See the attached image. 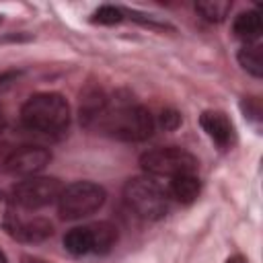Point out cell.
I'll use <instances>...</instances> for the list:
<instances>
[{"label":"cell","mask_w":263,"mask_h":263,"mask_svg":"<svg viewBox=\"0 0 263 263\" xmlns=\"http://www.w3.org/2000/svg\"><path fill=\"white\" fill-rule=\"evenodd\" d=\"M62 183L53 177H27L12 187V203L25 210H39L58 201Z\"/></svg>","instance_id":"obj_7"},{"label":"cell","mask_w":263,"mask_h":263,"mask_svg":"<svg viewBox=\"0 0 263 263\" xmlns=\"http://www.w3.org/2000/svg\"><path fill=\"white\" fill-rule=\"evenodd\" d=\"M226 263H247V261H245V259H242L240 255H234V257H230V259H228Z\"/></svg>","instance_id":"obj_20"},{"label":"cell","mask_w":263,"mask_h":263,"mask_svg":"<svg viewBox=\"0 0 263 263\" xmlns=\"http://www.w3.org/2000/svg\"><path fill=\"white\" fill-rule=\"evenodd\" d=\"M21 121L27 129L58 136L70 125L68 101L58 92H39L27 99L21 109Z\"/></svg>","instance_id":"obj_2"},{"label":"cell","mask_w":263,"mask_h":263,"mask_svg":"<svg viewBox=\"0 0 263 263\" xmlns=\"http://www.w3.org/2000/svg\"><path fill=\"white\" fill-rule=\"evenodd\" d=\"M109 95L101 86H86L80 95V123L84 127H95L99 117L107 107Z\"/></svg>","instance_id":"obj_10"},{"label":"cell","mask_w":263,"mask_h":263,"mask_svg":"<svg viewBox=\"0 0 263 263\" xmlns=\"http://www.w3.org/2000/svg\"><path fill=\"white\" fill-rule=\"evenodd\" d=\"M232 31L238 39L251 43L255 39H259L261 35V16L257 10H247V12H240L236 18H234V25H232Z\"/></svg>","instance_id":"obj_13"},{"label":"cell","mask_w":263,"mask_h":263,"mask_svg":"<svg viewBox=\"0 0 263 263\" xmlns=\"http://www.w3.org/2000/svg\"><path fill=\"white\" fill-rule=\"evenodd\" d=\"M105 189L92 181H76L62 187L58 197V212L64 220H80L95 214L105 203Z\"/></svg>","instance_id":"obj_4"},{"label":"cell","mask_w":263,"mask_h":263,"mask_svg":"<svg viewBox=\"0 0 263 263\" xmlns=\"http://www.w3.org/2000/svg\"><path fill=\"white\" fill-rule=\"evenodd\" d=\"M199 125L218 148H228L234 140V127L222 111H203L199 115Z\"/></svg>","instance_id":"obj_9"},{"label":"cell","mask_w":263,"mask_h":263,"mask_svg":"<svg viewBox=\"0 0 263 263\" xmlns=\"http://www.w3.org/2000/svg\"><path fill=\"white\" fill-rule=\"evenodd\" d=\"M49 160H51L49 150L41 146H18L4 160V168L10 175L35 177L39 171H43L49 164Z\"/></svg>","instance_id":"obj_8"},{"label":"cell","mask_w":263,"mask_h":263,"mask_svg":"<svg viewBox=\"0 0 263 263\" xmlns=\"http://www.w3.org/2000/svg\"><path fill=\"white\" fill-rule=\"evenodd\" d=\"M51 232H53L51 224L43 218H35V220L16 218L14 224L8 228V234H12L14 238L25 240V242H41L47 236H51Z\"/></svg>","instance_id":"obj_11"},{"label":"cell","mask_w":263,"mask_h":263,"mask_svg":"<svg viewBox=\"0 0 263 263\" xmlns=\"http://www.w3.org/2000/svg\"><path fill=\"white\" fill-rule=\"evenodd\" d=\"M123 10L119 6H111V4H105V6H99L95 12H92V23H99V25H117L123 21Z\"/></svg>","instance_id":"obj_16"},{"label":"cell","mask_w":263,"mask_h":263,"mask_svg":"<svg viewBox=\"0 0 263 263\" xmlns=\"http://www.w3.org/2000/svg\"><path fill=\"white\" fill-rule=\"evenodd\" d=\"M232 4L228 0H199L195 4V10L210 23H220L230 12Z\"/></svg>","instance_id":"obj_15"},{"label":"cell","mask_w":263,"mask_h":263,"mask_svg":"<svg viewBox=\"0 0 263 263\" xmlns=\"http://www.w3.org/2000/svg\"><path fill=\"white\" fill-rule=\"evenodd\" d=\"M142 168L152 177H168L175 179L179 175H191L197 173V158L177 146L166 148H154L140 156Z\"/></svg>","instance_id":"obj_6"},{"label":"cell","mask_w":263,"mask_h":263,"mask_svg":"<svg viewBox=\"0 0 263 263\" xmlns=\"http://www.w3.org/2000/svg\"><path fill=\"white\" fill-rule=\"evenodd\" d=\"M16 76H18V72H4V74H0V90H4Z\"/></svg>","instance_id":"obj_18"},{"label":"cell","mask_w":263,"mask_h":263,"mask_svg":"<svg viewBox=\"0 0 263 263\" xmlns=\"http://www.w3.org/2000/svg\"><path fill=\"white\" fill-rule=\"evenodd\" d=\"M95 127L107 132L117 140L142 142L152 136L154 117L146 107L138 105L127 92H115L109 95L107 107Z\"/></svg>","instance_id":"obj_1"},{"label":"cell","mask_w":263,"mask_h":263,"mask_svg":"<svg viewBox=\"0 0 263 263\" xmlns=\"http://www.w3.org/2000/svg\"><path fill=\"white\" fill-rule=\"evenodd\" d=\"M160 125L164 129H177L181 125V115L175 109H164L160 113Z\"/></svg>","instance_id":"obj_17"},{"label":"cell","mask_w":263,"mask_h":263,"mask_svg":"<svg viewBox=\"0 0 263 263\" xmlns=\"http://www.w3.org/2000/svg\"><path fill=\"white\" fill-rule=\"evenodd\" d=\"M123 199L127 208L144 220H158L168 210V193L152 177L129 179L123 187Z\"/></svg>","instance_id":"obj_3"},{"label":"cell","mask_w":263,"mask_h":263,"mask_svg":"<svg viewBox=\"0 0 263 263\" xmlns=\"http://www.w3.org/2000/svg\"><path fill=\"white\" fill-rule=\"evenodd\" d=\"M238 64L255 78L263 76V51L259 43H247L238 49Z\"/></svg>","instance_id":"obj_14"},{"label":"cell","mask_w":263,"mask_h":263,"mask_svg":"<svg viewBox=\"0 0 263 263\" xmlns=\"http://www.w3.org/2000/svg\"><path fill=\"white\" fill-rule=\"evenodd\" d=\"M21 263H51V261H45L41 257H33V255H23Z\"/></svg>","instance_id":"obj_19"},{"label":"cell","mask_w":263,"mask_h":263,"mask_svg":"<svg viewBox=\"0 0 263 263\" xmlns=\"http://www.w3.org/2000/svg\"><path fill=\"white\" fill-rule=\"evenodd\" d=\"M0 263H8V261H6V255H4L2 251H0Z\"/></svg>","instance_id":"obj_22"},{"label":"cell","mask_w":263,"mask_h":263,"mask_svg":"<svg viewBox=\"0 0 263 263\" xmlns=\"http://www.w3.org/2000/svg\"><path fill=\"white\" fill-rule=\"evenodd\" d=\"M201 183L197 179V173L191 175H179L171 179V195L181 203H191L199 195Z\"/></svg>","instance_id":"obj_12"},{"label":"cell","mask_w":263,"mask_h":263,"mask_svg":"<svg viewBox=\"0 0 263 263\" xmlns=\"http://www.w3.org/2000/svg\"><path fill=\"white\" fill-rule=\"evenodd\" d=\"M4 125H6V115H4V111L0 109V132L4 129Z\"/></svg>","instance_id":"obj_21"},{"label":"cell","mask_w":263,"mask_h":263,"mask_svg":"<svg viewBox=\"0 0 263 263\" xmlns=\"http://www.w3.org/2000/svg\"><path fill=\"white\" fill-rule=\"evenodd\" d=\"M117 242V228L111 222H95L86 226H76L66 232L64 249L70 255H103L113 249Z\"/></svg>","instance_id":"obj_5"}]
</instances>
